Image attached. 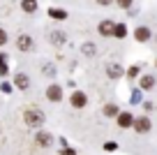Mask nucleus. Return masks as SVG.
<instances>
[{"instance_id":"9d476101","label":"nucleus","mask_w":157,"mask_h":155,"mask_svg":"<svg viewBox=\"0 0 157 155\" xmlns=\"http://www.w3.org/2000/svg\"><path fill=\"white\" fill-rule=\"evenodd\" d=\"M109 74H111V77H120V74H123V70L118 67V65H109V70H106Z\"/></svg>"},{"instance_id":"423d86ee","label":"nucleus","mask_w":157,"mask_h":155,"mask_svg":"<svg viewBox=\"0 0 157 155\" xmlns=\"http://www.w3.org/2000/svg\"><path fill=\"white\" fill-rule=\"evenodd\" d=\"M113 30H116V26H113L111 21H104V23L99 26V33H102V35H111Z\"/></svg>"},{"instance_id":"f8f14e48","label":"nucleus","mask_w":157,"mask_h":155,"mask_svg":"<svg viewBox=\"0 0 157 155\" xmlns=\"http://www.w3.org/2000/svg\"><path fill=\"white\" fill-rule=\"evenodd\" d=\"M35 7H37V5H35V0H23V10L25 12H33Z\"/></svg>"},{"instance_id":"20e7f679","label":"nucleus","mask_w":157,"mask_h":155,"mask_svg":"<svg viewBox=\"0 0 157 155\" xmlns=\"http://www.w3.org/2000/svg\"><path fill=\"white\" fill-rule=\"evenodd\" d=\"M46 95H49V100L58 102V100H60V95H63V90H60V86H51L49 90H46Z\"/></svg>"},{"instance_id":"39448f33","label":"nucleus","mask_w":157,"mask_h":155,"mask_svg":"<svg viewBox=\"0 0 157 155\" xmlns=\"http://www.w3.org/2000/svg\"><path fill=\"white\" fill-rule=\"evenodd\" d=\"M30 46H33L30 37H28V35H21V37H19V49H21V51H28Z\"/></svg>"},{"instance_id":"9b49d317","label":"nucleus","mask_w":157,"mask_h":155,"mask_svg":"<svg viewBox=\"0 0 157 155\" xmlns=\"http://www.w3.org/2000/svg\"><path fill=\"white\" fill-rule=\"evenodd\" d=\"M141 86L143 88H152V86H155V79H152V77H143L141 79Z\"/></svg>"},{"instance_id":"6ab92c4d","label":"nucleus","mask_w":157,"mask_h":155,"mask_svg":"<svg viewBox=\"0 0 157 155\" xmlns=\"http://www.w3.org/2000/svg\"><path fill=\"white\" fill-rule=\"evenodd\" d=\"M7 42V35H5V30H0V44H5Z\"/></svg>"},{"instance_id":"f03ea898","label":"nucleus","mask_w":157,"mask_h":155,"mask_svg":"<svg viewBox=\"0 0 157 155\" xmlns=\"http://www.w3.org/2000/svg\"><path fill=\"white\" fill-rule=\"evenodd\" d=\"M134 130L141 132V134L148 132V130H150V121H148V118H139V121H134Z\"/></svg>"},{"instance_id":"ddd939ff","label":"nucleus","mask_w":157,"mask_h":155,"mask_svg":"<svg viewBox=\"0 0 157 155\" xmlns=\"http://www.w3.org/2000/svg\"><path fill=\"white\" fill-rule=\"evenodd\" d=\"M104 113H106V116H116V113H118V109L113 107V104H106V107H104Z\"/></svg>"},{"instance_id":"4468645a","label":"nucleus","mask_w":157,"mask_h":155,"mask_svg":"<svg viewBox=\"0 0 157 155\" xmlns=\"http://www.w3.org/2000/svg\"><path fill=\"white\" fill-rule=\"evenodd\" d=\"M16 86H19V88H25V86H28V79H25L23 74H21V77H16Z\"/></svg>"},{"instance_id":"1a4fd4ad","label":"nucleus","mask_w":157,"mask_h":155,"mask_svg":"<svg viewBox=\"0 0 157 155\" xmlns=\"http://www.w3.org/2000/svg\"><path fill=\"white\" fill-rule=\"evenodd\" d=\"M37 141H39L42 146H49V144H51V137L46 134V132H39V134H37Z\"/></svg>"},{"instance_id":"f257e3e1","label":"nucleus","mask_w":157,"mask_h":155,"mask_svg":"<svg viewBox=\"0 0 157 155\" xmlns=\"http://www.w3.org/2000/svg\"><path fill=\"white\" fill-rule=\"evenodd\" d=\"M23 118H25V123H28V125H42V121H44V116H42L39 111H35V109L25 111Z\"/></svg>"},{"instance_id":"7ed1b4c3","label":"nucleus","mask_w":157,"mask_h":155,"mask_svg":"<svg viewBox=\"0 0 157 155\" xmlns=\"http://www.w3.org/2000/svg\"><path fill=\"white\" fill-rule=\"evenodd\" d=\"M118 123H120V127H129V125H134V118H132V113H120Z\"/></svg>"},{"instance_id":"dca6fc26","label":"nucleus","mask_w":157,"mask_h":155,"mask_svg":"<svg viewBox=\"0 0 157 155\" xmlns=\"http://www.w3.org/2000/svg\"><path fill=\"white\" fill-rule=\"evenodd\" d=\"M51 16H56V19H65V12H60V10H51Z\"/></svg>"},{"instance_id":"a211bd4d","label":"nucleus","mask_w":157,"mask_h":155,"mask_svg":"<svg viewBox=\"0 0 157 155\" xmlns=\"http://www.w3.org/2000/svg\"><path fill=\"white\" fill-rule=\"evenodd\" d=\"M118 5H120V7H129V5H132V0H118Z\"/></svg>"},{"instance_id":"2eb2a0df","label":"nucleus","mask_w":157,"mask_h":155,"mask_svg":"<svg viewBox=\"0 0 157 155\" xmlns=\"http://www.w3.org/2000/svg\"><path fill=\"white\" fill-rule=\"evenodd\" d=\"M7 72V63H5V56L0 54V74H5Z\"/></svg>"},{"instance_id":"aec40b11","label":"nucleus","mask_w":157,"mask_h":155,"mask_svg":"<svg viewBox=\"0 0 157 155\" xmlns=\"http://www.w3.org/2000/svg\"><path fill=\"white\" fill-rule=\"evenodd\" d=\"M99 5H109V2H111V0H97Z\"/></svg>"},{"instance_id":"6e6552de","label":"nucleus","mask_w":157,"mask_h":155,"mask_svg":"<svg viewBox=\"0 0 157 155\" xmlns=\"http://www.w3.org/2000/svg\"><path fill=\"white\" fill-rule=\"evenodd\" d=\"M148 37H150V30H148V28H139V30H136V39H141V42H146Z\"/></svg>"},{"instance_id":"0eeeda50","label":"nucleus","mask_w":157,"mask_h":155,"mask_svg":"<svg viewBox=\"0 0 157 155\" xmlns=\"http://www.w3.org/2000/svg\"><path fill=\"white\" fill-rule=\"evenodd\" d=\"M72 104H74V107H83V104H86V95H83V93H76V95L72 97Z\"/></svg>"},{"instance_id":"f3484780","label":"nucleus","mask_w":157,"mask_h":155,"mask_svg":"<svg viewBox=\"0 0 157 155\" xmlns=\"http://www.w3.org/2000/svg\"><path fill=\"white\" fill-rule=\"evenodd\" d=\"M113 33H116L118 37H123V35H125V26H116V30H113Z\"/></svg>"}]
</instances>
